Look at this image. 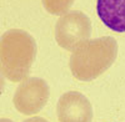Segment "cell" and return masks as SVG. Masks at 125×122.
I'll list each match as a JSON object with an SVG mask.
<instances>
[{
  "label": "cell",
  "mask_w": 125,
  "mask_h": 122,
  "mask_svg": "<svg viewBox=\"0 0 125 122\" xmlns=\"http://www.w3.org/2000/svg\"><path fill=\"white\" fill-rule=\"evenodd\" d=\"M118 43L111 36L86 40L73 50L69 67L79 81H91L99 77L115 62Z\"/></svg>",
  "instance_id": "1"
},
{
  "label": "cell",
  "mask_w": 125,
  "mask_h": 122,
  "mask_svg": "<svg viewBox=\"0 0 125 122\" xmlns=\"http://www.w3.org/2000/svg\"><path fill=\"white\" fill-rule=\"evenodd\" d=\"M24 122H49V121L43 118V117H31V118H29V120H26Z\"/></svg>",
  "instance_id": "8"
},
{
  "label": "cell",
  "mask_w": 125,
  "mask_h": 122,
  "mask_svg": "<svg viewBox=\"0 0 125 122\" xmlns=\"http://www.w3.org/2000/svg\"><path fill=\"white\" fill-rule=\"evenodd\" d=\"M75 0H43V5L49 14L62 15L68 13L69 8Z\"/></svg>",
  "instance_id": "7"
},
{
  "label": "cell",
  "mask_w": 125,
  "mask_h": 122,
  "mask_svg": "<svg viewBox=\"0 0 125 122\" xmlns=\"http://www.w3.org/2000/svg\"><path fill=\"white\" fill-rule=\"evenodd\" d=\"M0 122H13V121L9 118H0Z\"/></svg>",
  "instance_id": "10"
},
{
  "label": "cell",
  "mask_w": 125,
  "mask_h": 122,
  "mask_svg": "<svg viewBox=\"0 0 125 122\" xmlns=\"http://www.w3.org/2000/svg\"><path fill=\"white\" fill-rule=\"evenodd\" d=\"M56 113L59 122H91L93 106L83 94L68 91L58 101Z\"/></svg>",
  "instance_id": "5"
},
{
  "label": "cell",
  "mask_w": 125,
  "mask_h": 122,
  "mask_svg": "<svg viewBox=\"0 0 125 122\" xmlns=\"http://www.w3.org/2000/svg\"><path fill=\"white\" fill-rule=\"evenodd\" d=\"M96 11L106 27L125 33V0H98Z\"/></svg>",
  "instance_id": "6"
},
{
  "label": "cell",
  "mask_w": 125,
  "mask_h": 122,
  "mask_svg": "<svg viewBox=\"0 0 125 122\" xmlns=\"http://www.w3.org/2000/svg\"><path fill=\"white\" fill-rule=\"evenodd\" d=\"M36 56V43L29 33L10 29L0 37V71L11 82L26 80Z\"/></svg>",
  "instance_id": "2"
},
{
  "label": "cell",
  "mask_w": 125,
  "mask_h": 122,
  "mask_svg": "<svg viewBox=\"0 0 125 122\" xmlns=\"http://www.w3.org/2000/svg\"><path fill=\"white\" fill-rule=\"evenodd\" d=\"M4 85H5V82H4V77H3V74H1V71H0V96H1V94H3V90H4Z\"/></svg>",
  "instance_id": "9"
},
{
  "label": "cell",
  "mask_w": 125,
  "mask_h": 122,
  "mask_svg": "<svg viewBox=\"0 0 125 122\" xmlns=\"http://www.w3.org/2000/svg\"><path fill=\"white\" fill-rule=\"evenodd\" d=\"M49 86L45 80L31 77L24 80L13 96V104L18 112L31 116L40 112L49 100Z\"/></svg>",
  "instance_id": "4"
},
{
  "label": "cell",
  "mask_w": 125,
  "mask_h": 122,
  "mask_svg": "<svg viewBox=\"0 0 125 122\" xmlns=\"http://www.w3.org/2000/svg\"><path fill=\"white\" fill-rule=\"evenodd\" d=\"M91 34L90 19L74 10L62 14L55 24V40L60 47L73 51L80 44L89 40Z\"/></svg>",
  "instance_id": "3"
}]
</instances>
